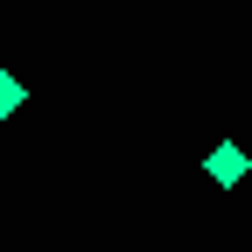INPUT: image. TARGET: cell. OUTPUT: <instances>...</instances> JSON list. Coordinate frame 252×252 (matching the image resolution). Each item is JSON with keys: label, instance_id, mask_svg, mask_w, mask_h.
<instances>
[{"label": "cell", "instance_id": "2", "mask_svg": "<svg viewBox=\"0 0 252 252\" xmlns=\"http://www.w3.org/2000/svg\"><path fill=\"white\" fill-rule=\"evenodd\" d=\"M21 98H28V91H21L7 70H0V119H7V112H21Z\"/></svg>", "mask_w": 252, "mask_h": 252}, {"label": "cell", "instance_id": "1", "mask_svg": "<svg viewBox=\"0 0 252 252\" xmlns=\"http://www.w3.org/2000/svg\"><path fill=\"white\" fill-rule=\"evenodd\" d=\"M245 147H210V182H245Z\"/></svg>", "mask_w": 252, "mask_h": 252}]
</instances>
